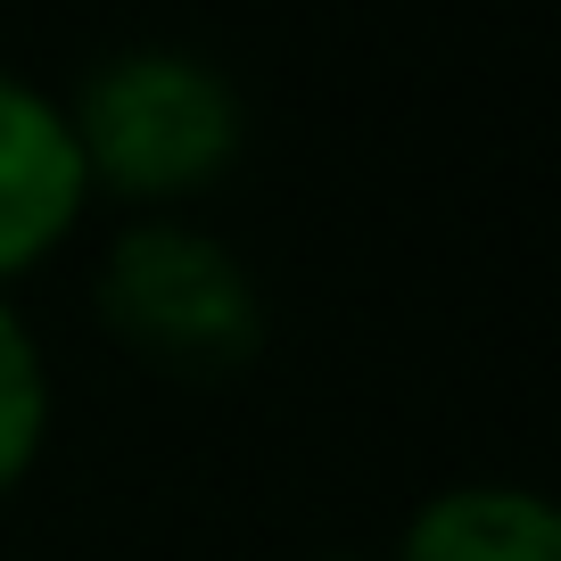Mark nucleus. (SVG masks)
<instances>
[{
    "label": "nucleus",
    "instance_id": "1",
    "mask_svg": "<svg viewBox=\"0 0 561 561\" xmlns=\"http://www.w3.org/2000/svg\"><path fill=\"white\" fill-rule=\"evenodd\" d=\"M67 133L83 149L91 198L133 215H182L240 165L248 100L191 42H124L75 83Z\"/></svg>",
    "mask_w": 561,
    "mask_h": 561
},
{
    "label": "nucleus",
    "instance_id": "2",
    "mask_svg": "<svg viewBox=\"0 0 561 561\" xmlns=\"http://www.w3.org/2000/svg\"><path fill=\"white\" fill-rule=\"evenodd\" d=\"M91 314L133 364L182 388H224L264 355V280L224 231L191 215H133L100 248Z\"/></svg>",
    "mask_w": 561,
    "mask_h": 561
},
{
    "label": "nucleus",
    "instance_id": "3",
    "mask_svg": "<svg viewBox=\"0 0 561 561\" xmlns=\"http://www.w3.org/2000/svg\"><path fill=\"white\" fill-rule=\"evenodd\" d=\"M83 207L91 182L67 133V100H50L34 75L0 67V289L50 264L75 240Z\"/></svg>",
    "mask_w": 561,
    "mask_h": 561
},
{
    "label": "nucleus",
    "instance_id": "4",
    "mask_svg": "<svg viewBox=\"0 0 561 561\" xmlns=\"http://www.w3.org/2000/svg\"><path fill=\"white\" fill-rule=\"evenodd\" d=\"M388 561H561V512L520 479H455L413 504Z\"/></svg>",
    "mask_w": 561,
    "mask_h": 561
},
{
    "label": "nucleus",
    "instance_id": "5",
    "mask_svg": "<svg viewBox=\"0 0 561 561\" xmlns=\"http://www.w3.org/2000/svg\"><path fill=\"white\" fill-rule=\"evenodd\" d=\"M42 446H50V355L18 306L0 298V495L25 488Z\"/></svg>",
    "mask_w": 561,
    "mask_h": 561
},
{
    "label": "nucleus",
    "instance_id": "6",
    "mask_svg": "<svg viewBox=\"0 0 561 561\" xmlns=\"http://www.w3.org/2000/svg\"><path fill=\"white\" fill-rule=\"evenodd\" d=\"M314 561H364V553H314Z\"/></svg>",
    "mask_w": 561,
    "mask_h": 561
}]
</instances>
